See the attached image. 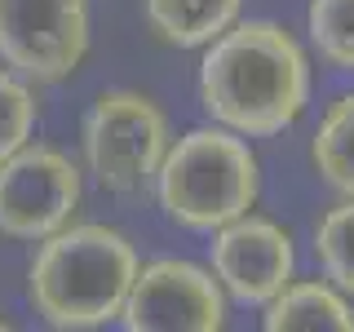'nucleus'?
Instances as JSON below:
<instances>
[{"label":"nucleus","mask_w":354,"mask_h":332,"mask_svg":"<svg viewBox=\"0 0 354 332\" xmlns=\"http://www.w3.org/2000/svg\"><path fill=\"white\" fill-rule=\"evenodd\" d=\"M199 102L243 138H274L292 129L310 102V58L292 31L270 18L226 27L199 58Z\"/></svg>","instance_id":"f257e3e1"},{"label":"nucleus","mask_w":354,"mask_h":332,"mask_svg":"<svg viewBox=\"0 0 354 332\" xmlns=\"http://www.w3.org/2000/svg\"><path fill=\"white\" fill-rule=\"evenodd\" d=\"M138 266V248L115 226L66 221L40 239L27 270V297L53 328H102L120 319Z\"/></svg>","instance_id":"f03ea898"},{"label":"nucleus","mask_w":354,"mask_h":332,"mask_svg":"<svg viewBox=\"0 0 354 332\" xmlns=\"http://www.w3.org/2000/svg\"><path fill=\"white\" fill-rule=\"evenodd\" d=\"M151 186L173 226L213 235L217 226L252 213L261 195V169L243 133L204 124L169 142Z\"/></svg>","instance_id":"7ed1b4c3"},{"label":"nucleus","mask_w":354,"mask_h":332,"mask_svg":"<svg viewBox=\"0 0 354 332\" xmlns=\"http://www.w3.org/2000/svg\"><path fill=\"white\" fill-rule=\"evenodd\" d=\"M80 142H84V164L102 191L138 195L155 182L173 133H169V116L147 93L106 89L88 107Z\"/></svg>","instance_id":"20e7f679"},{"label":"nucleus","mask_w":354,"mask_h":332,"mask_svg":"<svg viewBox=\"0 0 354 332\" xmlns=\"http://www.w3.org/2000/svg\"><path fill=\"white\" fill-rule=\"evenodd\" d=\"M80 169L58 147H18L0 160V235L40 243L44 235L62 230L80 208Z\"/></svg>","instance_id":"39448f33"},{"label":"nucleus","mask_w":354,"mask_h":332,"mask_svg":"<svg viewBox=\"0 0 354 332\" xmlns=\"http://www.w3.org/2000/svg\"><path fill=\"white\" fill-rule=\"evenodd\" d=\"M120 324L129 332H217L226 324V293L208 266L155 257L133 275Z\"/></svg>","instance_id":"423d86ee"},{"label":"nucleus","mask_w":354,"mask_h":332,"mask_svg":"<svg viewBox=\"0 0 354 332\" xmlns=\"http://www.w3.org/2000/svg\"><path fill=\"white\" fill-rule=\"evenodd\" d=\"M88 53V0H0V62L27 80H66Z\"/></svg>","instance_id":"0eeeda50"},{"label":"nucleus","mask_w":354,"mask_h":332,"mask_svg":"<svg viewBox=\"0 0 354 332\" xmlns=\"http://www.w3.org/2000/svg\"><path fill=\"white\" fill-rule=\"evenodd\" d=\"M208 270L217 275L221 293L239 306H266L297 270L292 235L261 213H243L213 230Z\"/></svg>","instance_id":"6e6552de"},{"label":"nucleus","mask_w":354,"mask_h":332,"mask_svg":"<svg viewBox=\"0 0 354 332\" xmlns=\"http://www.w3.org/2000/svg\"><path fill=\"white\" fill-rule=\"evenodd\" d=\"M261 310L266 332H354L350 293L332 279H288Z\"/></svg>","instance_id":"1a4fd4ad"},{"label":"nucleus","mask_w":354,"mask_h":332,"mask_svg":"<svg viewBox=\"0 0 354 332\" xmlns=\"http://www.w3.org/2000/svg\"><path fill=\"white\" fill-rule=\"evenodd\" d=\"M243 0H142L151 36L173 49H204L226 27H235Z\"/></svg>","instance_id":"9d476101"},{"label":"nucleus","mask_w":354,"mask_h":332,"mask_svg":"<svg viewBox=\"0 0 354 332\" xmlns=\"http://www.w3.org/2000/svg\"><path fill=\"white\" fill-rule=\"evenodd\" d=\"M310 160L337 195H354V93L332 98L310 138Z\"/></svg>","instance_id":"9b49d317"},{"label":"nucleus","mask_w":354,"mask_h":332,"mask_svg":"<svg viewBox=\"0 0 354 332\" xmlns=\"http://www.w3.org/2000/svg\"><path fill=\"white\" fill-rule=\"evenodd\" d=\"M315 261L324 279L354 297V195H341V204L315 221Z\"/></svg>","instance_id":"f8f14e48"},{"label":"nucleus","mask_w":354,"mask_h":332,"mask_svg":"<svg viewBox=\"0 0 354 332\" xmlns=\"http://www.w3.org/2000/svg\"><path fill=\"white\" fill-rule=\"evenodd\" d=\"M306 36L324 66L354 71V0H310Z\"/></svg>","instance_id":"ddd939ff"},{"label":"nucleus","mask_w":354,"mask_h":332,"mask_svg":"<svg viewBox=\"0 0 354 332\" xmlns=\"http://www.w3.org/2000/svg\"><path fill=\"white\" fill-rule=\"evenodd\" d=\"M31 133H36V93L27 89V75L9 66L0 71V160L27 147Z\"/></svg>","instance_id":"4468645a"},{"label":"nucleus","mask_w":354,"mask_h":332,"mask_svg":"<svg viewBox=\"0 0 354 332\" xmlns=\"http://www.w3.org/2000/svg\"><path fill=\"white\" fill-rule=\"evenodd\" d=\"M5 328H9V319H0V332H5Z\"/></svg>","instance_id":"2eb2a0df"}]
</instances>
